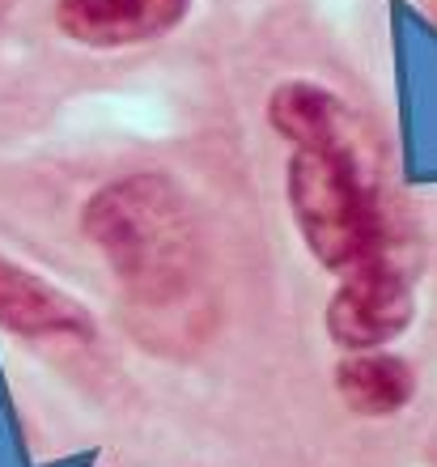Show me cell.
Segmentation results:
<instances>
[{
    "instance_id": "obj_1",
    "label": "cell",
    "mask_w": 437,
    "mask_h": 467,
    "mask_svg": "<svg viewBox=\"0 0 437 467\" xmlns=\"http://www.w3.org/2000/svg\"><path fill=\"white\" fill-rule=\"evenodd\" d=\"M81 234L128 302L166 315L200 285V230L192 200L166 171H128L81 204Z\"/></svg>"
},
{
    "instance_id": "obj_2",
    "label": "cell",
    "mask_w": 437,
    "mask_h": 467,
    "mask_svg": "<svg viewBox=\"0 0 437 467\" xmlns=\"http://www.w3.org/2000/svg\"><path fill=\"white\" fill-rule=\"evenodd\" d=\"M285 204L310 259L331 276L382 251L408 246V234L390 217V204L382 196L374 145L361 123L289 149Z\"/></svg>"
},
{
    "instance_id": "obj_3",
    "label": "cell",
    "mask_w": 437,
    "mask_h": 467,
    "mask_svg": "<svg viewBox=\"0 0 437 467\" xmlns=\"http://www.w3.org/2000/svg\"><path fill=\"white\" fill-rule=\"evenodd\" d=\"M416 272H421V259L412 243L340 272L328 310H323L331 345L340 353H361V348H387L400 336H408V327L416 323V306H421Z\"/></svg>"
},
{
    "instance_id": "obj_4",
    "label": "cell",
    "mask_w": 437,
    "mask_h": 467,
    "mask_svg": "<svg viewBox=\"0 0 437 467\" xmlns=\"http://www.w3.org/2000/svg\"><path fill=\"white\" fill-rule=\"evenodd\" d=\"M195 0H56V30L81 51H132L161 43L192 17Z\"/></svg>"
},
{
    "instance_id": "obj_5",
    "label": "cell",
    "mask_w": 437,
    "mask_h": 467,
    "mask_svg": "<svg viewBox=\"0 0 437 467\" xmlns=\"http://www.w3.org/2000/svg\"><path fill=\"white\" fill-rule=\"evenodd\" d=\"M0 332L17 340H94V319L60 285L0 255Z\"/></svg>"
},
{
    "instance_id": "obj_6",
    "label": "cell",
    "mask_w": 437,
    "mask_h": 467,
    "mask_svg": "<svg viewBox=\"0 0 437 467\" xmlns=\"http://www.w3.org/2000/svg\"><path fill=\"white\" fill-rule=\"evenodd\" d=\"M336 395L352 417L387 420L400 417L416 400V369L408 357L390 348H361L340 353L336 361Z\"/></svg>"
},
{
    "instance_id": "obj_7",
    "label": "cell",
    "mask_w": 437,
    "mask_h": 467,
    "mask_svg": "<svg viewBox=\"0 0 437 467\" xmlns=\"http://www.w3.org/2000/svg\"><path fill=\"white\" fill-rule=\"evenodd\" d=\"M264 115L267 128L289 149L310 145V140H323V136H336L344 128H352V123H361L344 94H336L323 81H306V77H289V81L272 86Z\"/></svg>"
}]
</instances>
